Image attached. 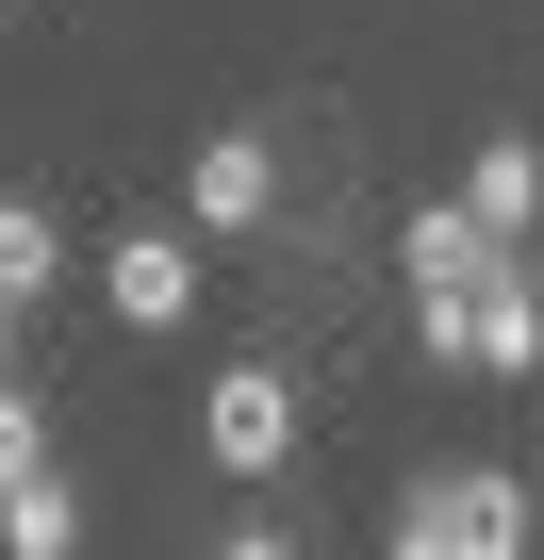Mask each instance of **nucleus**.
Returning a JSON list of instances; mask_svg holds the SVG:
<instances>
[{"label": "nucleus", "instance_id": "1", "mask_svg": "<svg viewBox=\"0 0 544 560\" xmlns=\"http://www.w3.org/2000/svg\"><path fill=\"white\" fill-rule=\"evenodd\" d=\"M198 445H215L231 478H281V462H298V380H281V363H231V380L198 396Z\"/></svg>", "mask_w": 544, "mask_h": 560}, {"label": "nucleus", "instance_id": "2", "mask_svg": "<svg viewBox=\"0 0 544 560\" xmlns=\"http://www.w3.org/2000/svg\"><path fill=\"white\" fill-rule=\"evenodd\" d=\"M100 298H116L132 330H182V314H198V231H165V214L116 231V247H100Z\"/></svg>", "mask_w": 544, "mask_h": 560}, {"label": "nucleus", "instance_id": "3", "mask_svg": "<svg viewBox=\"0 0 544 560\" xmlns=\"http://www.w3.org/2000/svg\"><path fill=\"white\" fill-rule=\"evenodd\" d=\"M462 380H544V280H528V247H495V264H478V330H462Z\"/></svg>", "mask_w": 544, "mask_h": 560}, {"label": "nucleus", "instance_id": "4", "mask_svg": "<svg viewBox=\"0 0 544 560\" xmlns=\"http://www.w3.org/2000/svg\"><path fill=\"white\" fill-rule=\"evenodd\" d=\"M182 214L198 231H264V214H281V149H264V132H215L198 182H182Z\"/></svg>", "mask_w": 544, "mask_h": 560}, {"label": "nucleus", "instance_id": "5", "mask_svg": "<svg viewBox=\"0 0 544 560\" xmlns=\"http://www.w3.org/2000/svg\"><path fill=\"white\" fill-rule=\"evenodd\" d=\"M462 214H478L495 247H528V231H544V149H528V132H478V165H462Z\"/></svg>", "mask_w": 544, "mask_h": 560}, {"label": "nucleus", "instance_id": "6", "mask_svg": "<svg viewBox=\"0 0 544 560\" xmlns=\"http://www.w3.org/2000/svg\"><path fill=\"white\" fill-rule=\"evenodd\" d=\"M0 560H83V494H67L50 462H34L18 494H0Z\"/></svg>", "mask_w": 544, "mask_h": 560}, {"label": "nucleus", "instance_id": "7", "mask_svg": "<svg viewBox=\"0 0 544 560\" xmlns=\"http://www.w3.org/2000/svg\"><path fill=\"white\" fill-rule=\"evenodd\" d=\"M445 511H462V544L478 560H528V478H495V462H462V478H429Z\"/></svg>", "mask_w": 544, "mask_h": 560}, {"label": "nucleus", "instance_id": "8", "mask_svg": "<svg viewBox=\"0 0 544 560\" xmlns=\"http://www.w3.org/2000/svg\"><path fill=\"white\" fill-rule=\"evenodd\" d=\"M478 264H495V231H478L462 198H429V214H413V298H462Z\"/></svg>", "mask_w": 544, "mask_h": 560}, {"label": "nucleus", "instance_id": "9", "mask_svg": "<svg viewBox=\"0 0 544 560\" xmlns=\"http://www.w3.org/2000/svg\"><path fill=\"white\" fill-rule=\"evenodd\" d=\"M50 280H67V231H50L34 198H0V298H18V314H34V298H50Z\"/></svg>", "mask_w": 544, "mask_h": 560}, {"label": "nucleus", "instance_id": "10", "mask_svg": "<svg viewBox=\"0 0 544 560\" xmlns=\"http://www.w3.org/2000/svg\"><path fill=\"white\" fill-rule=\"evenodd\" d=\"M34 462H50V412H34V396H18V380H0V494H18V478H34Z\"/></svg>", "mask_w": 544, "mask_h": 560}, {"label": "nucleus", "instance_id": "11", "mask_svg": "<svg viewBox=\"0 0 544 560\" xmlns=\"http://www.w3.org/2000/svg\"><path fill=\"white\" fill-rule=\"evenodd\" d=\"M396 560H478V544H462V511H445V494H413V511H396Z\"/></svg>", "mask_w": 544, "mask_h": 560}, {"label": "nucleus", "instance_id": "12", "mask_svg": "<svg viewBox=\"0 0 544 560\" xmlns=\"http://www.w3.org/2000/svg\"><path fill=\"white\" fill-rule=\"evenodd\" d=\"M215 560H298V544H281V527H231V544H215Z\"/></svg>", "mask_w": 544, "mask_h": 560}, {"label": "nucleus", "instance_id": "13", "mask_svg": "<svg viewBox=\"0 0 544 560\" xmlns=\"http://www.w3.org/2000/svg\"><path fill=\"white\" fill-rule=\"evenodd\" d=\"M0 363H18V298H0Z\"/></svg>", "mask_w": 544, "mask_h": 560}]
</instances>
